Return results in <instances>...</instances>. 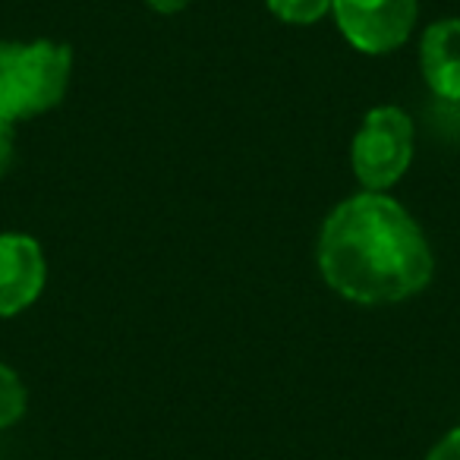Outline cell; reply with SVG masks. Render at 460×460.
<instances>
[{
	"label": "cell",
	"mask_w": 460,
	"mask_h": 460,
	"mask_svg": "<svg viewBox=\"0 0 460 460\" xmlns=\"http://www.w3.org/2000/svg\"><path fill=\"white\" fill-rule=\"evenodd\" d=\"M26 413V385L10 366L0 363V429L13 426Z\"/></svg>",
	"instance_id": "cell-8"
},
{
	"label": "cell",
	"mask_w": 460,
	"mask_h": 460,
	"mask_svg": "<svg viewBox=\"0 0 460 460\" xmlns=\"http://www.w3.org/2000/svg\"><path fill=\"white\" fill-rule=\"evenodd\" d=\"M10 123L0 120V171H4V164H7V155H10Z\"/></svg>",
	"instance_id": "cell-11"
},
{
	"label": "cell",
	"mask_w": 460,
	"mask_h": 460,
	"mask_svg": "<svg viewBox=\"0 0 460 460\" xmlns=\"http://www.w3.org/2000/svg\"><path fill=\"white\" fill-rule=\"evenodd\" d=\"M319 271L332 290L363 306L401 303L432 281L426 234L388 192H357L325 217Z\"/></svg>",
	"instance_id": "cell-1"
},
{
	"label": "cell",
	"mask_w": 460,
	"mask_h": 460,
	"mask_svg": "<svg viewBox=\"0 0 460 460\" xmlns=\"http://www.w3.org/2000/svg\"><path fill=\"white\" fill-rule=\"evenodd\" d=\"M426 460H460V426L451 429V432L426 454Z\"/></svg>",
	"instance_id": "cell-9"
},
{
	"label": "cell",
	"mask_w": 460,
	"mask_h": 460,
	"mask_svg": "<svg viewBox=\"0 0 460 460\" xmlns=\"http://www.w3.org/2000/svg\"><path fill=\"white\" fill-rule=\"evenodd\" d=\"M48 265L39 240L29 234H0V319L20 315L45 290Z\"/></svg>",
	"instance_id": "cell-5"
},
{
	"label": "cell",
	"mask_w": 460,
	"mask_h": 460,
	"mask_svg": "<svg viewBox=\"0 0 460 460\" xmlns=\"http://www.w3.org/2000/svg\"><path fill=\"white\" fill-rule=\"evenodd\" d=\"M146 4L155 10V13L171 16V13H180V10H186V4H190V0H146Z\"/></svg>",
	"instance_id": "cell-10"
},
{
	"label": "cell",
	"mask_w": 460,
	"mask_h": 460,
	"mask_svg": "<svg viewBox=\"0 0 460 460\" xmlns=\"http://www.w3.org/2000/svg\"><path fill=\"white\" fill-rule=\"evenodd\" d=\"M420 70L426 85L445 102H460V20H438L422 32Z\"/></svg>",
	"instance_id": "cell-6"
},
{
	"label": "cell",
	"mask_w": 460,
	"mask_h": 460,
	"mask_svg": "<svg viewBox=\"0 0 460 460\" xmlns=\"http://www.w3.org/2000/svg\"><path fill=\"white\" fill-rule=\"evenodd\" d=\"M413 161V120L397 104H378L363 117L350 146V164L366 192H388Z\"/></svg>",
	"instance_id": "cell-3"
},
{
	"label": "cell",
	"mask_w": 460,
	"mask_h": 460,
	"mask_svg": "<svg viewBox=\"0 0 460 460\" xmlns=\"http://www.w3.org/2000/svg\"><path fill=\"white\" fill-rule=\"evenodd\" d=\"M271 16L288 26H313L322 16L332 13V0H265Z\"/></svg>",
	"instance_id": "cell-7"
},
{
	"label": "cell",
	"mask_w": 460,
	"mask_h": 460,
	"mask_svg": "<svg viewBox=\"0 0 460 460\" xmlns=\"http://www.w3.org/2000/svg\"><path fill=\"white\" fill-rule=\"evenodd\" d=\"M341 35L363 54H391L410 39L420 0H332Z\"/></svg>",
	"instance_id": "cell-4"
},
{
	"label": "cell",
	"mask_w": 460,
	"mask_h": 460,
	"mask_svg": "<svg viewBox=\"0 0 460 460\" xmlns=\"http://www.w3.org/2000/svg\"><path fill=\"white\" fill-rule=\"evenodd\" d=\"M73 51L60 41L0 48V120L13 123L58 108L66 95Z\"/></svg>",
	"instance_id": "cell-2"
}]
</instances>
